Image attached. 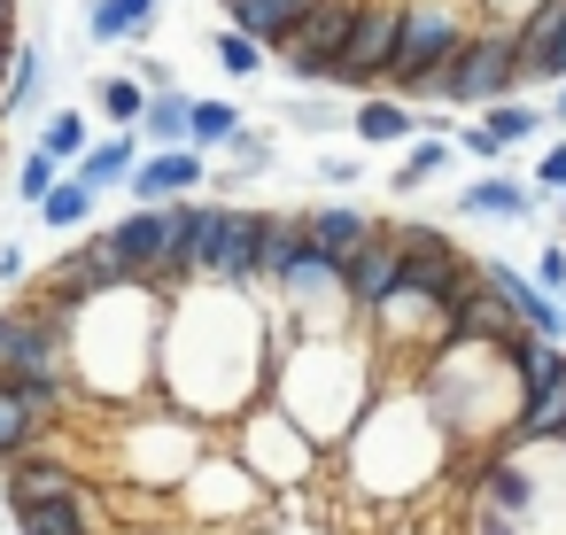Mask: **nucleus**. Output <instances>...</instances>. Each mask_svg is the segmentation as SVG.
I'll use <instances>...</instances> for the list:
<instances>
[{
	"label": "nucleus",
	"instance_id": "obj_11",
	"mask_svg": "<svg viewBox=\"0 0 566 535\" xmlns=\"http://www.w3.org/2000/svg\"><path fill=\"white\" fill-rule=\"evenodd\" d=\"M520 86H527V71H520V32L489 24V32H473V40L458 48V63H450V78H442V102H458V109H496V102H512Z\"/></svg>",
	"mask_w": 566,
	"mask_h": 535
},
{
	"label": "nucleus",
	"instance_id": "obj_17",
	"mask_svg": "<svg viewBox=\"0 0 566 535\" xmlns=\"http://www.w3.org/2000/svg\"><path fill=\"white\" fill-rule=\"evenodd\" d=\"M303 249H311L303 210H264V241H256V295H280Z\"/></svg>",
	"mask_w": 566,
	"mask_h": 535
},
{
	"label": "nucleus",
	"instance_id": "obj_34",
	"mask_svg": "<svg viewBox=\"0 0 566 535\" xmlns=\"http://www.w3.org/2000/svg\"><path fill=\"white\" fill-rule=\"evenodd\" d=\"M32 94H40V48H24V40H17V71H9V94H0V117L32 109Z\"/></svg>",
	"mask_w": 566,
	"mask_h": 535
},
{
	"label": "nucleus",
	"instance_id": "obj_43",
	"mask_svg": "<svg viewBox=\"0 0 566 535\" xmlns=\"http://www.w3.org/2000/svg\"><path fill=\"white\" fill-rule=\"evenodd\" d=\"M0 40H17V0H0Z\"/></svg>",
	"mask_w": 566,
	"mask_h": 535
},
{
	"label": "nucleus",
	"instance_id": "obj_12",
	"mask_svg": "<svg viewBox=\"0 0 566 535\" xmlns=\"http://www.w3.org/2000/svg\"><path fill=\"white\" fill-rule=\"evenodd\" d=\"M357 17H365V0H311V17H303L295 40L280 48V55H287V78H295V86H334V63H342Z\"/></svg>",
	"mask_w": 566,
	"mask_h": 535
},
{
	"label": "nucleus",
	"instance_id": "obj_18",
	"mask_svg": "<svg viewBox=\"0 0 566 535\" xmlns=\"http://www.w3.org/2000/svg\"><path fill=\"white\" fill-rule=\"evenodd\" d=\"M373 225L380 218H365V210H349V202H326V210H303V233H311V249L318 256H334L342 272H349V256L373 241Z\"/></svg>",
	"mask_w": 566,
	"mask_h": 535
},
{
	"label": "nucleus",
	"instance_id": "obj_29",
	"mask_svg": "<svg viewBox=\"0 0 566 535\" xmlns=\"http://www.w3.org/2000/svg\"><path fill=\"white\" fill-rule=\"evenodd\" d=\"M94 202H102V195H86L78 179H55V195L40 202V225H48V233H78V225H94Z\"/></svg>",
	"mask_w": 566,
	"mask_h": 535
},
{
	"label": "nucleus",
	"instance_id": "obj_7",
	"mask_svg": "<svg viewBox=\"0 0 566 535\" xmlns=\"http://www.w3.org/2000/svg\"><path fill=\"white\" fill-rule=\"evenodd\" d=\"M473 32H465V17L458 9H442V0H411L403 9V40H396V71H388V94H442V78H450V63H458V48H465Z\"/></svg>",
	"mask_w": 566,
	"mask_h": 535
},
{
	"label": "nucleus",
	"instance_id": "obj_30",
	"mask_svg": "<svg viewBox=\"0 0 566 535\" xmlns=\"http://www.w3.org/2000/svg\"><path fill=\"white\" fill-rule=\"evenodd\" d=\"M233 133H241V109H233V102H195V125H187V148H202V156H210V148H226Z\"/></svg>",
	"mask_w": 566,
	"mask_h": 535
},
{
	"label": "nucleus",
	"instance_id": "obj_33",
	"mask_svg": "<svg viewBox=\"0 0 566 535\" xmlns=\"http://www.w3.org/2000/svg\"><path fill=\"white\" fill-rule=\"evenodd\" d=\"M55 179H71V171H63V164H55L48 148H32V156L17 164V202H32V210H40V202L55 195Z\"/></svg>",
	"mask_w": 566,
	"mask_h": 535
},
{
	"label": "nucleus",
	"instance_id": "obj_15",
	"mask_svg": "<svg viewBox=\"0 0 566 535\" xmlns=\"http://www.w3.org/2000/svg\"><path fill=\"white\" fill-rule=\"evenodd\" d=\"M465 264H473V256H458L442 225H403V280H396V295H419V303L442 311V295H450V280H458Z\"/></svg>",
	"mask_w": 566,
	"mask_h": 535
},
{
	"label": "nucleus",
	"instance_id": "obj_13",
	"mask_svg": "<svg viewBox=\"0 0 566 535\" xmlns=\"http://www.w3.org/2000/svg\"><path fill=\"white\" fill-rule=\"evenodd\" d=\"M396 40H403V0H365V17L334 63V86H357V94H380L388 71H396Z\"/></svg>",
	"mask_w": 566,
	"mask_h": 535
},
{
	"label": "nucleus",
	"instance_id": "obj_21",
	"mask_svg": "<svg viewBox=\"0 0 566 535\" xmlns=\"http://www.w3.org/2000/svg\"><path fill=\"white\" fill-rule=\"evenodd\" d=\"M226 17H233V32H249L264 48H287L295 24L311 17V0H226Z\"/></svg>",
	"mask_w": 566,
	"mask_h": 535
},
{
	"label": "nucleus",
	"instance_id": "obj_23",
	"mask_svg": "<svg viewBox=\"0 0 566 535\" xmlns=\"http://www.w3.org/2000/svg\"><path fill=\"white\" fill-rule=\"evenodd\" d=\"M48 427H55L48 411H32V403H24V396H17L9 380H0V465H17V458H32V450L48 442Z\"/></svg>",
	"mask_w": 566,
	"mask_h": 535
},
{
	"label": "nucleus",
	"instance_id": "obj_2",
	"mask_svg": "<svg viewBox=\"0 0 566 535\" xmlns=\"http://www.w3.org/2000/svg\"><path fill=\"white\" fill-rule=\"evenodd\" d=\"M272 326H280V365H272V403L318 442V450H342L349 434H357V419L373 411V396H380V349H373V334L349 318V326H295V318H280L272 311Z\"/></svg>",
	"mask_w": 566,
	"mask_h": 535
},
{
	"label": "nucleus",
	"instance_id": "obj_28",
	"mask_svg": "<svg viewBox=\"0 0 566 535\" xmlns=\"http://www.w3.org/2000/svg\"><path fill=\"white\" fill-rule=\"evenodd\" d=\"M481 125H489L496 148H520V140H535V133L551 125V109H535V102H496V109H481Z\"/></svg>",
	"mask_w": 566,
	"mask_h": 535
},
{
	"label": "nucleus",
	"instance_id": "obj_39",
	"mask_svg": "<svg viewBox=\"0 0 566 535\" xmlns=\"http://www.w3.org/2000/svg\"><path fill=\"white\" fill-rule=\"evenodd\" d=\"M17 326H24V303L0 311V380H9V357H17Z\"/></svg>",
	"mask_w": 566,
	"mask_h": 535
},
{
	"label": "nucleus",
	"instance_id": "obj_32",
	"mask_svg": "<svg viewBox=\"0 0 566 535\" xmlns=\"http://www.w3.org/2000/svg\"><path fill=\"white\" fill-rule=\"evenodd\" d=\"M210 48H218V71H226V78H256V71H264V40H249V32H233V24H226Z\"/></svg>",
	"mask_w": 566,
	"mask_h": 535
},
{
	"label": "nucleus",
	"instance_id": "obj_6",
	"mask_svg": "<svg viewBox=\"0 0 566 535\" xmlns=\"http://www.w3.org/2000/svg\"><path fill=\"white\" fill-rule=\"evenodd\" d=\"M202 458H210V427L171 403H156L148 419H125V434H117V465L140 489H179Z\"/></svg>",
	"mask_w": 566,
	"mask_h": 535
},
{
	"label": "nucleus",
	"instance_id": "obj_9",
	"mask_svg": "<svg viewBox=\"0 0 566 535\" xmlns=\"http://www.w3.org/2000/svg\"><path fill=\"white\" fill-rule=\"evenodd\" d=\"M256 241H264V210L202 202V233H195V287H249V295H256Z\"/></svg>",
	"mask_w": 566,
	"mask_h": 535
},
{
	"label": "nucleus",
	"instance_id": "obj_46",
	"mask_svg": "<svg viewBox=\"0 0 566 535\" xmlns=\"http://www.w3.org/2000/svg\"><path fill=\"white\" fill-rule=\"evenodd\" d=\"M558 202H566V195H558Z\"/></svg>",
	"mask_w": 566,
	"mask_h": 535
},
{
	"label": "nucleus",
	"instance_id": "obj_31",
	"mask_svg": "<svg viewBox=\"0 0 566 535\" xmlns=\"http://www.w3.org/2000/svg\"><path fill=\"white\" fill-rule=\"evenodd\" d=\"M40 148H48V156H55V164L71 171V164H78V156L94 148V140H86V117H78V109H55V117L40 125Z\"/></svg>",
	"mask_w": 566,
	"mask_h": 535
},
{
	"label": "nucleus",
	"instance_id": "obj_44",
	"mask_svg": "<svg viewBox=\"0 0 566 535\" xmlns=\"http://www.w3.org/2000/svg\"><path fill=\"white\" fill-rule=\"evenodd\" d=\"M551 117H558V125H566V86H558V94H551Z\"/></svg>",
	"mask_w": 566,
	"mask_h": 535
},
{
	"label": "nucleus",
	"instance_id": "obj_42",
	"mask_svg": "<svg viewBox=\"0 0 566 535\" xmlns=\"http://www.w3.org/2000/svg\"><path fill=\"white\" fill-rule=\"evenodd\" d=\"M9 71H17V40H0V94H9Z\"/></svg>",
	"mask_w": 566,
	"mask_h": 535
},
{
	"label": "nucleus",
	"instance_id": "obj_1",
	"mask_svg": "<svg viewBox=\"0 0 566 535\" xmlns=\"http://www.w3.org/2000/svg\"><path fill=\"white\" fill-rule=\"evenodd\" d=\"M280 365V326L272 303L249 287H187L164 311V373L156 396L202 427H233L272 396Z\"/></svg>",
	"mask_w": 566,
	"mask_h": 535
},
{
	"label": "nucleus",
	"instance_id": "obj_5",
	"mask_svg": "<svg viewBox=\"0 0 566 535\" xmlns=\"http://www.w3.org/2000/svg\"><path fill=\"white\" fill-rule=\"evenodd\" d=\"M411 388L427 396V411L450 427L458 442V465L496 450V434L512 427L520 411V373L504 357V342H434L427 365L411 373Z\"/></svg>",
	"mask_w": 566,
	"mask_h": 535
},
{
	"label": "nucleus",
	"instance_id": "obj_8",
	"mask_svg": "<svg viewBox=\"0 0 566 535\" xmlns=\"http://www.w3.org/2000/svg\"><path fill=\"white\" fill-rule=\"evenodd\" d=\"M233 458H241V465H249V473H256L272 496H280V489L311 481L326 450H318V442H311V434H303V427H295V419H287L272 396H264L256 411H241V419H233Z\"/></svg>",
	"mask_w": 566,
	"mask_h": 535
},
{
	"label": "nucleus",
	"instance_id": "obj_4",
	"mask_svg": "<svg viewBox=\"0 0 566 535\" xmlns=\"http://www.w3.org/2000/svg\"><path fill=\"white\" fill-rule=\"evenodd\" d=\"M342 458H349V481H357L365 496L403 504V496L434 489L442 465H458V442H450V427L427 411V396L403 380V388H380V396H373V411L357 419V434L342 442Z\"/></svg>",
	"mask_w": 566,
	"mask_h": 535
},
{
	"label": "nucleus",
	"instance_id": "obj_26",
	"mask_svg": "<svg viewBox=\"0 0 566 535\" xmlns=\"http://www.w3.org/2000/svg\"><path fill=\"white\" fill-rule=\"evenodd\" d=\"M94 109H102L117 133H140V117H148V86L117 71V78H102V86H94Z\"/></svg>",
	"mask_w": 566,
	"mask_h": 535
},
{
	"label": "nucleus",
	"instance_id": "obj_14",
	"mask_svg": "<svg viewBox=\"0 0 566 535\" xmlns=\"http://www.w3.org/2000/svg\"><path fill=\"white\" fill-rule=\"evenodd\" d=\"M396 280H403V225H373V241L349 256V318L357 326H373L380 311H388V295H396Z\"/></svg>",
	"mask_w": 566,
	"mask_h": 535
},
{
	"label": "nucleus",
	"instance_id": "obj_22",
	"mask_svg": "<svg viewBox=\"0 0 566 535\" xmlns=\"http://www.w3.org/2000/svg\"><path fill=\"white\" fill-rule=\"evenodd\" d=\"M349 133H357L365 148H396V140L419 133V109H411L403 94H365V109L349 117Z\"/></svg>",
	"mask_w": 566,
	"mask_h": 535
},
{
	"label": "nucleus",
	"instance_id": "obj_37",
	"mask_svg": "<svg viewBox=\"0 0 566 535\" xmlns=\"http://www.w3.org/2000/svg\"><path fill=\"white\" fill-rule=\"evenodd\" d=\"M527 280H535L543 295H566V241H551V249L535 256V272H527Z\"/></svg>",
	"mask_w": 566,
	"mask_h": 535
},
{
	"label": "nucleus",
	"instance_id": "obj_41",
	"mask_svg": "<svg viewBox=\"0 0 566 535\" xmlns=\"http://www.w3.org/2000/svg\"><path fill=\"white\" fill-rule=\"evenodd\" d=\"M318 179H334V187H349V179H365V171H357L349 156H326V164H318Z\"/></svg>",
	"mask_w": 566,
	"mask_h": 535
},
{
	"label": "nucleus",
	"instance_id": "obj_35",
	"mask_svg": "<svg viewBox=\"0 0 566 535\" xmlns=\"http://www.w3.org/2000/svg\"><path fill=\"white\" fill-rule=\"evenodd\" d=\"M226 156H233V171H226V179H264V171H272V140H264V133H249V125L226 140Z\"/></svg>",
	"mask_w": 566,
	"mask_h": 535
},
{
	"label": "nucleus",
	"instance_id": "obj_47",
	"mask_svg": "<svg viewBox=\"0 0 566 535\" xmlns=\"http://www.w3.org/2000/svg\"><path fill=\"white\" fill-rule=\"evenodd\" d=\"M558 303H566V295H558Z\"/></svg>",
	"mask_w": 566,
	"mask_h": 535
},
{
	"label": "nucleus",
	"instance_id": "obj_40",
	"mask_svg": "<svg viewBox=\"0 0 566 535\" xmlns=\"http://www.w3.org/2000/svg\"><path fill=\"white\" fill-rule=\"evenodd\" d=\"M527 78H551V86H566V32H558V40H551V55H543V63H535V71H527Z\"/></svg>",
	"mask_w": 566,
	"mask_h": 535
},
{
	"label": "nucleus",
	"instance_id": "obj_20",
	"mask_svg": "<svg viewBox=\"0 0 566 535\" xmlns=\"http://www.w3.org/2000/svg\"><path fill=\"white\" fill-rule=\"evenodd\" d=\"M133 171H140V140H133V133L94 140V148L71 164V179H78L86 195H117V187H133Z\"/></svg>",
	"mask_w": 566,
	"mask_h": 535
},
{
	"label": "nucleus",
	"instance_id": "obj_38",
	"mask_svg": "<svg viewBox=\"0 0 566 535\" xmlns=\"http://www.w3.org/2000/svg\"><path fill=\"white\" fill-rule=\"evenodd\" d=\"M527 179H535V195H566V140H558V148H543Z\"/></svg>",
	"mask_w": 566,
	"mask_h": 535
},
{
	"label": "nucleus",
	"instance_id": "obj_27",
	"mask_svg": "<svg viewBox=\"0 0 566 535\" xmlns=\"http://www.w3.org/2000/svg\"><path fill=\"white\" fill-rule=\"evenodd\" d=\"M450 156H458V148H450V140H434V133H427V140H411V148H403V164H396V195L434 187V179L450 171Z\"/></svg>",
	"mask_w": 566,
	"mask_h": 535
},
{
	"label": "nucleus",
	"instance_id": "obj_36",
	"mask_svg": "<svg viewBox=\"0 0 566 535\" xmlns=\"http://www.w3.org/2000/svg\"><path fill=\"white\" fill-rule=\"evenodd\" d=\"M86 32H94V40L109 48V40H133V32H148V24H140V17L125 9V0H94V9H86Z\"/></svg>",
	"mask_w": 566,
	"mask_h": 535
},
{
	"label": "nucleus",
	"instance_id": "obj_24",
	"mask_svg": "<svg viewBox=\"0 0 566 535\" xmlns=\"http://www.w3.org/2000/svg\"><path fill=\"white\" fill-rule=\"evenodd\" d=\"M535 210V187H520V179H473L465 195H458V218H527Z\"/></svg>",
	"mask_w": 566,
	"mask_h": 535
},
{
	"label": "nucleus",
	"instance_id": "obj_45",
	"mask_svg": "<svg viewBox=\"0 0 566 535\" xmlns=\"http://www.w3.org/2000/svg\"><path fill=\"white\" fill-rule=\"evenodd\" d=\"M558 450H566V434H558Z\"/></svg>",
	"mask_w": 566,
	"mask_h": 535
},
{
	"label": "nucleus",
	"instance_id": "obj_25",
	"mask_svg": "<svg viewBox=\"0 0 566 535\" xmlns=\"http://www.w3.org/2000/svg\"><path fill=\"white\" fill-rule=\"evenodd\" d=\"M187 125H195V94H179V86L148 94V117H140L148 148H187Z\"/></svg>",
	"mask_w": 566,
	"mask_h": 535
},
{
	"label": "nucleus",
	"instance_id": "obj_10",
	"mask_svg": "<svg viewBox=\"0 0 566 535\" xmlns=\"http://www.w3.org/2000/svg\"><path fill=\"white\" fill-rule=\"evenodd\" d=\"M264 496H272V489H264L233 450H218V442H210V458L171 489V504H179L187 520H202V527H241V520L264 512Z\"/></svg>",
	"mask_w": 566,
	"mask_h": 535
},
{
	"label": "nucleus",
	"instance_id": "obj_19",
	"mask_svg": "<svg viewBox=\"0 0 566 535\" xmlns=\"http://www.w3.org/2000/svg\"><path fill=\"white\" fill-rule=\"evenodd\" d=\"M9 520H17V535H102L94 489H78V496H40V504H17Z\"/></svg>",
	"mask_w": 566,
	"mask_h": 535
},
{
	"label": "nucleus",
	"instance_id": "obj_16",
	"mask_svg": "<svg viewBox=\"0 0 566 535\" xmlns=\"http://www.w3.org/2000/svg\"><path fill=\"white\" fill-rule=\"evenodd\" d=\"M202 179H210V156H202V148H156V156H140V171H133V202H140V210H164V202H187Z\"/></svg>",
	"mask_w": 566,
	"mask_h": 535
},
{
	"label": "nucleus",
	"instance_id": "obj_3",
	"mask_svg": "<svg viewBox=\"0 0 566 535\" xmlns=\"http://www.w3.org/2000/svg\"><path fill=\"white\" fill-rule=\"evenodd\" d=\"M164 295L148 287H117L71 311V365H78V396L94 403H133L156 396L164 373Z\"/></svg>",
	"mask_w": 566,
	"mask_h": 535
}]
</instances>
